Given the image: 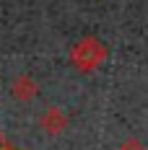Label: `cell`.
I'll list each match as a JSON object with an SVG mask.
<instances>
[{
  "mask_svg": "<svg viewBox=\"0 0 148 150\" xmlns=\"http://www.w3.org/2000/svg\"><path fill=\"white\" fill-rule=\"evenodd\" d=\"M107 60V44L96 36H83L70 47V62L78 73H91Z\"/></svg>",
  "mask_w": 148,
  "mask_h": 150,
  "instance_id": "cell-1",
  "label": "cell"
},
{
  "mask_svg": "<svg viewBox=\"0 0 148 150\" xmlns=\"http://www.w3.org/2000/svg\"><path fill=\"white\" fill-rule=\"evenodd\" d=\"M39 124H42V129H44L47 135H60V132L68 129V114L60 106H49L44 114H42Z\"/></svg>",
  "mask_w": 148,
  "mask_h": 150,
  "instance_id": "cell-2",
  "label": "cell"
},
{
  "mask_svg": "<svg viewBox=\"0 0 148 150\" xmlns=\"http://www.w3.org/2000/svg\"><path fill=\"white\" fill-rule=\"evenodd\" d=\"M36 93H39V83H36L31 75H18V78H13V83H11V96H13L16 101H31Z\"/></svg>",
  "mask_w": 148,
  "mask_h": 150,
  "instance_id": "cell-3",
  "label": "cell"
},
{
  "mask_svg": "<svg viewBox=\"0 0 148 150\" xmlns=\"http://www.w3.org/2000/svg\"><path fill=\"white\" fill-rule=\"evenodd\" d=\"M119 150H146V145H143L138 137H127V140L119 142Z\"/></svg>",
  "mask_w": 148,
  "mask_h": 150,
  "instance_id": "cell-4",
  "label": "cell"
},
{
  "mask_svg": "<svg viewBox=\"0 0 148 150\" xmlns=\"http://www.w3.org/2000/svg\"><path fill=\"white\" fill-rule=\"evenodd\" d=\"M0 150H16V148H11V145H8V142H5V137L0 135Z\"/></svg>",
  "mask_w": 148,
  "mask_h": 150,
  "instance_id": "cell-5",
  "label": "cell"
}]
</instances>
